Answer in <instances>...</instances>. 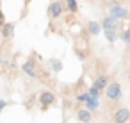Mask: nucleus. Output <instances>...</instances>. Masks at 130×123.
I'll list each match as a JSON object with an SVG mask.
<instances>
[{
    "label": "nucleus",
    "mask_w": 130,
    "mask_h": 123,
    "mask_svg": "<svg viewBox=\"0 0 130 123\" xmlns=\"http://www.w3.org/2000/svg\"><path fill=\"white\" fill-rule=\"evenodd\" d=\"M103 89H105V93H107V98H109V100L116 102V100H119V98H121V86H119L118 82H112V84L105 86Z\"/></svg>",
    "instance_id": "1"
},
{
    "label": "nucleus",
    "mask_w": 130,
    "mask_h": 123,
    "mask_svg": "<svg viewBox=\"0 0 130 123\" xmlns=\"http://www.w3.org/2000/svg\"><path fill=\"white\" fill-rule=\"evenodd\" d=\"M102 29H110V30H118L119 29V20L118 18H114V16H107V18H103V22H102V25H100Z\"/></svg>",
    "instance_id": "2"
},
{
    "label": "nucleus",
    "mask_w": 130,
    "mask_h": 123,
    "mask_svg": "<svg viewBox=\"0 0 130 123\" xmlns=\"http://www.w3.org/2000/svg\"><path fill=\"white\" fill-rule=\"evenodd\" d=\"M39 102H41V107L46 109L48 105H52V103L55 102V96H54V93H50V91H43V93L39 95Z\"/></svg>",
    "instance_id": "3"
},
{
    "label": "nucleus",
    "mask_w": 130,
    "mask_h": 123,
    "mask_svg": "<svg viewBox=\"0 0 130 123\" xmlns=\"http://www.w3.org/2000/svg\"><path fill=\"white\" fill-rule=\"evenodd\" d=\"M112 119L116 123H126L130 119V111L128 109H119V111H116V114H114Z\"/></svg>",
    "instance_id": "4"
},
{
    "label": "nucleus",
    "mask_w": 130,
    "mask_h": 123,
    "mask_svg": "<svg viewBox=\"0 0 130 123\" xmlns=\"http://www.w3.org/2000/svg\"><path fill=\"white\" fill-rule=\"evenodd\" d=\"M61 13H62L61 2H52V4L48 6V16H50V18H59Z\"/></svg>",
    "instance_id": "5"
},
{
    "label": "nucleus",
    "mask_w": 130,
    "mask_h": 123,
    "mask_svg": "<svg viewBox=\"0 0 130 123\" xmlns=\"http://www.w3.org/2000/svg\"><path fill=\"white\" fill-rule=\"evenodd\" d=\"M0 29H2V30H0V32H2V38H11L14 29H16V25L14 23H2Z\"/></svg>",
    "instance_id": "6"
},
{
    "label": "nucleus",
    "mask_w": 130,
    "mask_h": 123,
    "mask_svg": "<svg viewBox=\"0 0 130 123\" xmlns=\"http://www.w3.org/2000/svg\"><path fill=\"white\" fill-rule=\"evenodd\" d=\"M110 16H114V18H126L128 11L123 9V7H119V6H112L110 7Z\"/></svg>",
    "instance_id": "7"
},
{
    "label": "nucleus",
    "mask_w": 130,
    "mask_h": 123,
    "mask_svg": "<svg viewBox=\"0 0 130 123\" xmlns=\"http://www.w3.org/2000/svg\"><path fill=\"white\" fill-rule=\"evenodd\" d=\"M77 119L82 121V123H89L91 121V111L89 109H80L77 112Z\"/></svg>",
    "instance_id": "8"
},
{
    "label": "nucleus",
    "mask_w": 130,
    "mask_h": 123,
    "mask_svg": "<svg viewBox=\"0 0 130 123\" xmlns=\"http://www.w3.org/2000/svg\"><path fill=\"white\" fill-rule=\"evenodd\" d=\"M34 68H36V61H34V59H30V61H27V63L23 64V71H25L29 77H36Z\"/></svg>",
    "instance_id": "9"
},
{
    "label": "nucleus",
    "mask_w": 130,
    "mask_h": 123,
    "mask_svg": "<svg viewBox=\"0 0 130 123\" xmlns=\"http://www.w3.org/2000/svg\"><path fill=\"white\" fill-rule=\"evenodd\" d=\"M87 30H89V34L96 36V34H100L102 27H100V23H98V22H87Z\"/></svg>",
    "instance_id": "10"
},
{
    "label": "nucleus",
    "mask_w": 130,
    "mask_h": 123,
    "mask_svg": "<svg viewBox=\"0 0 130 123\" xmlns=\"http://www.w3.org/2000/svg\"><path fill=\"white\" fill-rule=\"evenodd\" d=\"M105 86H107V77H105V75H103V77H98V79L94 80V84H93V87H94L96 91H102Z\"/></svg>",
    "instance_id": "11"
},
{
    "label": "nucleus",
    "mask_w": 130,
    "mask_h": 123,
    "mask_svg": "<svg viewBox=\"0 0 130 123\" xmlns=\"http://www.w3.org/2000/svg\"><path fill=\"white\" fill-rule=\"evenodd\" d=\"M103 34H105V38H107L110 43H114V41H116V38H118L116 30H110V29H103Z\"/></svg>",
    "instance_id": "12"
},
{
    "label": "nucleus",
    "mask_w": 130,
    "mask_h": 123,
    "mask_svg": "<svg viewBox=\"0 0 130 123\" xmlns=\"http://www.w3.org/2000/svg\"><path fill=\"white\" fill-rule=\"evenodd\" d=\"M66 4H68V9H70L71 13L77 11V0H66Z\"/></svg>",
    "instance_id": "13"
},
{
    "label": "nucleus",
    "mask_w": 130,
    "mask_h": 123,
    "mask_svg": "<svg viewBox=\"0 0 130 123\" xmlns=\"http://www.w3.org/2000/svg\"><path fill=\"white\" fill-rule=\"evenodd\" d=\"M121 39H123L125 43H128V41H130V32H128V30H125V32L121 34Z\"/></svg>",
    "instance_id": "14"
},
{
    "label": "nucleus",
    "mask_w": 130,
    "mask_h": 123,
    "mask_svg": "<svg viewBox=\"0 0 130 123\" xmlns=\"http://www.w3.org/2000/svg\"><path fill=\"white\" fill-rule=\"evenodd\" d=\"M52 66H54V70H55V71H59V70L62 68V64H61V63H57V61H52Z\"/></svg>",
    "instance_id": "15"
},
{
    "label": "nucleus",
    "mask_w": 130,
    "mask_h": 123,
    "mask_svg": "<svg viewBox=\"0 0 130 123\" xmlns=\"http://www.w3.org/2000/svg\"><path fill=\"white\" fill-rule=\"evenodd\" d=\"M4 22H6V18H4V11H2V9H0V25H2Z\"/></svg>",
    "instance_id": "16"
},
{
    "label": "nucleus",
    "mask_w": 130,
    "mask_h": 123,
    "mask_svg": "<svg viewBox=\"0 0 130 123\" xmlns=\"http://www.w3.org/2000/svg\"><path fill=\"white\" fill-rule=\"evenodd\" d=\"M7 105V102H4V100H0V112H2V109Z\"/></svg>",
    "instance_id": "17"
},
{
    "label": "nucleus",
    "mask_w": 130,
    "mask_h": 123,
    "mask_svg": "<svg viewBox=\"0 0 130 123\" xmlns=\"http://www.w3.org/2000/svg\"><path fill=\"white\" fill-rule=\"evenodd\" d=\"M0 63H2V59H0Z\"/></svg>",
    "instance_id": "18"
}]
</instances>
